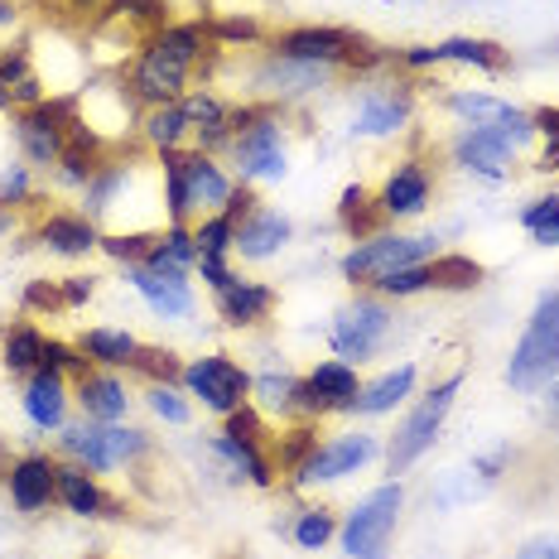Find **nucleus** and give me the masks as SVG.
Returning a JSON list of instances; mask_svg holds the SVG:
<instances>
[{
  "label": "nucleus",
  "instance_id": "nucleus-37",
  "mask_svg": "<svg viewBox=\"0 0 559 559\" xmlns=\"http://www.w3.org/2000/svg\"><path fill=\"white\" fill-rule=\"evenodd\" d=\"M429 280H435V289L463 295V289L483 285V265H477L473 255H463V251H439L435 261H429Z\"/></svg>",
  "mask_w": 559,
  "mask_h": 559
},
{
  "label": "nucleus",
  "instance_id": "nucleus-52",
  "mask_svg": "<svg viewBox=\"0 0 559 559\" xmlns=\"http://www.w3.org/2000/svg\"><path fill=\"white\" fill-rule=\"evenodd\" d=\"M193 271L203 275V285L213 289V295L227 285L231 275H237V271H231V255H198V265H193Z\"/></svg>",
  "mask_w": 559,
  "mask_h": 559
},
{
  "label": "nucleus",
  "instance_id": "nucleus-39",
  "mask_svg": "<svg viewBox=\"0 0 559 559\" xmlns=\"http://www.w3.org/2000/svg\"><path fill=\"white\" fill-rule=\"evenodd\" d=\"M333 535H337V516L329 507H299V516L289 521V540L299 550H323Z\"/></svg>",
  "mask_w": 559,
  "mask_h": 559
},
{
  "label": "nucleus",
  "instance_id": "nucleus-59",
  "mask_svg": "<svg viewBox=\"0 0 559 559\" xmlns=\"http://www.w3.org/2000/svg\"><path fill=\"white\" fill-rule=\"evenodd\" d=\"M15 231V213H0V237H10Z\"/></svg>",
  "mask_w": 559,
  "mask_h": 559
},
{
  "label": "nucleus",
  "instance_id": "nucleus-3",
  "mask_svg": "<svg viewBox=\"0 0 559 559\" xmlns=\"http://www.w3.org/2000/svg\"><path fill=\"white\" fill-rule=\"evenodd\" d=\"M459 391H463V371H449V377L435 381L425 395H415V405L405 411V419L395 425V435L386 439V449H381V459H386V468L395 477L411 473L415 463L439 444V435H444V419L453 411V401H459Z\"/></svg>",
  "mask_w": 559,
  "mask_h": 559
},
{
  "label": "nucleus",
  "instance_id": "nucleus-14",
  "mask_svg": "<svg viewBox=\"0 0 559 559\" xmlns=\"http://www.w3.org/2000/svg\"><path fill=\"white\" fill-rule=\"evenodd\" d=\"M362 391V377H357L353 362H319L305 377V391H299V419H323V415H347Z\"/></svg>",
  "mask_w": 559,
  "mask_h": 559
},
{
  "label": "nucleus",
  "instance_id": "nucleus-61",
  "mask_svg": "<svg viewBox=\"0 0 559 559\" xmlns=\"http://www.w3.org/2000/svg\"><path fill=\"white\" fill-rule=\"evenodd\" d=\"M92 559H102V555H92Z\"/></svg>",
  "mask_w": 559,
  "mask_h": 559
},
{
  "label": "nucleus",
  "instance_id": "nucleus-49",
  "mask_svg": "<svg viewBox=\"0 0 559 559\" xmlns=\"http://www.w3.org/2000/svg\"><path fill=\"white\" fill-rule=\"evenodd\" d=\"M223 429H227V435H237V439H255V444H265V439H271V429H265V415L255 411L251 401L241 405V411H231L223 419Z\"/></svg>",
  "mask_w": 559,
  "mask_h": 559
},
{
  "label": "nucleus",
  "instance_id": "nucleus-35",
  "mask_svg": "<svg viewBox=\"0 0 559 559\" xmlns=\"http://www.w3.org/2000/svg\"><path fill=\"white\" fill-rule=\"evenodd\" d=\"M145 265H159V271H189L198 265V241H193V223H165L150 241Z\"/></svg>",
  "mask_w": 559,
  "mask_h": 559
},
{
  "label": "nucleus",
  "instance_id": "nucleus-57",
  "mask_svg": "<svg viewBox=\"0 0 559 559\" xmlns=\"http://www.w3.org/2000/svg\"><path fill=\"white\" fill-rule=\"evenodd\" d=\"M545 429L559 439V377L545 386Z\"/></svg>",
  "mask_w": 559,
  "mask_h": 559
},
{
  "label": "nucleus",
  "instance_id": "nucleus-20",
  "mask_svg": "<svg viewBox=\"0 0 559 559\" xmlns=\"http://www.w3.org/2000/svg\"><path fill=\"white\" fill-rule=\"evenodd\" d=\"M73 401L92 425H126V415H131V386L121 381V371H107V367L83 371L73 381Z\"/></svg>",
  "mask_w": 559,
  "mask_h": 559
},
{
  "label": "nucleus",
  "instance_id": "nucleus-58",
  "mask_svg": "<svg viewBox=\"0 0 559 559\" xmlns=\"http://www.w3.org/2000/svg\"><path fill=\"white\" fill-rule=\"evenodd\" d=\"M20 20V10H15V0H0V29H10Z\"/></svg>",
  "mask_w": 559,
  "mask_h": 559
},
{
  "label": "nucleus",
  "instance_id": "nucleus-54",
  "mask_svg": "<svg viewBox=\"0 0 559 559\" xmlns=\"http://www.w3.org/2000/svg\"><path fill=\"white\" fill-rule=\"evenodd\" d=\"M255 207H261V198H255V189H251V183H237V193L227 198V207H223V213L231 217V223H241V217H251Z\"/></svg>",
  "mask_w": 559,
  "mask_h": 559
},
{
  "label": "nucleus",
  "instance_id": "nucleus-34",
  "mask_svg": "<svg viewBox=\"0 0 559 559\" xmlns=\"http://www.w3.org/2000/svg\"><path fill=\"white\" fill-rule=\"evenodd\" d=\"M44 343H49V337L34 329L29 319L10 323V329L0 333V367H5L10 377H34V371H39V357H44Z\"/></svg>",
  "mask_w": 559,
  "mask_h": 559
},
{
  "label": "nucleus",
  "instance_id": "nucleus-26",
  "mask_svg": "<svg viewBox=\"0 0 559 559\" xmlns=\"http://www.w3.org/2000/svg\"><path fill=\"white\" fill-rule=\"evenodd\" d=\"M289 241H295V223L271 203H261L251 217L237 223V255L241 261H271V255H280Z\"/></svg>",
  "mask_w": 559,
  "mask_h": 559
},
{
  "label": "nucleus",
  "instance_id": "nucleus-51",
  "mask_svg": "<svg viewBox=\"0 0 559 559\" xmlns=\"http://www.w3.org/2000/svg\"><path fill=\"white\" fill-rule=\"evenodd\" d=\"M92 295H97V275H63L58 280L63 309H83V305H92Z\"/></svg>",
  "mask_w": 559,
  "mask_h": 559
},
{
  "label": "nucleus",
  "instance_id": "nucleus-50",
  "mask_svg": "<svg viewBox=\"0 0 559 559\" xmlns=\"http://www.w3.org/2000/svg\"><path fill=\"white\" fill-rule=\"evenodd\" d=\"M20 309H25V313H63V299H58V280H29L25 295H20Z\"/></svg>",
  "mask_w": 559,
  "mask_h": 559
},
{
  "label": "nucleus",
  "instance_id": "nucleus-2",
  "mask_svg": "<svg viewBox=\"0 0 559 559\" xmlns=\"http://www.w3.org/2000/svg\"><path fill=\"white\" fill-rule=\"evenodd\" d=\"M555 377H559V289H545L507 357V386L516 395H540Z\"/></svg>",
  "mask_w": 559,
  "mask_h": 559
},
{
  "label": "nucleus",
  "instance_id": "nucleus-30",
  "mask_svg": "<svg viewBox=\"0 0 559 559\" xmlns=\"http://www.w3.org/2000/svg\"><path fill=\"white\" fill-rule=\"evenodd\" d=\"M140 337L131 329H111V323H97V329H87L83 337H78V353L87 357L92 367H107V371H131L135 353H140Z\"/></svg>",
  "mask_w": 559,
  "mask_h": 559
},
{
  "label": "nucleus",
  "instance_id": "nucleus-60",
  "mask_svg": "<svg viewBox=\"0 0 559 559\" xmlns=\"http://www.w3.org/2000/svg\"><path fill=\"white\" fill-rule=\"evenodd\" d=\"M371 559H391V550H386V555H371Z\"/></svg>",
  "mask_w": 559,
  "mask_h": 559
},
{
  "label": "nucleus",
  "instance_id": "nucleus-23",
  "mask_svg": "<svg viewBox=\"0 0 559 559\" xmlns=\"http://www.w3.org/2000/svg\"><path fill=\"white\" fill-rule=\"evenodd\" d=\"M68 405H73V381L58 377V371H34L25 377V395H20V411L39 435H58L68 425Z\"/></svg>",
  "mask_w": 559,
  "mask_h": 559
},
{
  "label": "nucleus",
  "instance_id": "nucleus-1",
  "mask_svg": "<svg viewBox=\"0 0 559 559\" xmlns=\"http://www.w3.org/2000/svg\"><path fill=\"white\" fill-rule=\"evenodd\" d=\"M223 49L213 44L203 20H169L165 29L145 34L140 49L131 58V73H126V87L135 92L140 107H169L189 92L193 73H203L207 58H217Z\"/></svg>",
  "mask_w": 559,
  "mask_h": 559
},
{
  "label": "nucleus",
  "instance_id": "nucleus-5",
  "mask_svg": "<svg viewBox=\"0 0 559 559\" xmlns=\"http://www.w3.org/2000/svg\"><path fill=\"white\" fill-rule=\"evenodd\" d=\"M401 511H405V483L391 477V483L371 487V492L337 521V545H343L347 559H371V555H386L395 540V526H401Z\"/></svg>",
  "mask_w": 559,
  "mask_h": 559
},
{
  "label": "nucleus",
  "instance_id": "nucleus-19",
  "mask_svg": "<svg viewBox=\"0 0 559 559\" xmlns=\"http://www.w3.org/2000/svg\"><path fill=\"white\" fill-rule=\"evenodd\" d=\"M207 453L217 459V473H227V483H247V487H275V459L265 444H255V439H237V435H213L203 444Z\"/></svg>",
  "mask_w": 559,
  "mask_h": 559
},
{
  "label": "nucleus",
  "instance_id": "nucleus-44",
  "mask_svg": "<svg viewBox=\"0 0 559 559\" xmlns=\"http://www.w3.org/2000/svg\"><path fill=\"white\" fill-rule=\"evenodd\" d=\"M131 371L145 386H155V381H169V386H179V377H183V362H179V353L174 347H140L135 353V362H131Z\"/></svg>",
  "mask_w": 559,
  "mask_h": 559
},
{
  "label": "nucleus",
  "instance_id": "nucleus-21",
  "mask_svg": "<svg viewBox=\"0 0 559 559\" xmlns=\"http://www.w3.org/2000/svg\"><path fill=\"white\" fill-rule=\"evenodd\" d=\"M34 241H39L49 255H63V261H87L92 251H102V227L92 223L87 213L53 207V213L39 217V227H34Z\"/></svg>",
  "mask_w": 559,
  "mask_h": 559
},
{
  "label": "nucleus",
  "instance_id": "nucleus-41",
  "mask_svg": "<svg viewBox=\"0 0 559 559\" xmlns=\"http://www.w3.org/2000/svg\"><path fill=\"white\" fill-rule=\"evenodd\" d=\"M39 189H34V169L25 159H10V165H0V213H20V207H29Z\"/></svg>",
  "mask_w": 559,
  "mask_h": 559
},
{
  "label": "nucleus",
  "instance_id": "nucleus-47",
  "mask_svg": "<svg viewBox=\"0 0 559 559\" xmlns=\"http://www.w3.org/2000/svg\"><path fill=\"white\" fill-rule=\"evenodd\" d=\"M155 231H102V255H111L116 265H135L150 255Z\"/></svg>",
  "mask_w": 559,
  "mask_h": 559
},
{
  "label": "nucleus",
  "instance_id": "nucleus-31",
  "mask_svg": "<svg viewBox=\"0 0 559 559\" xmlns=\"http://www.w3.org/2000/svg\"><path fill=\"white\" fill-rule=\"evenodd\" d=\"M140 145H145L150 155L193 150V126H189V116H183L179 102H169V107H150L145 116H140Z\"/></svg>",
  "mask_w": 559,
  "mask_h": 559
},
{
  "label": "nucleus",
  "instance_id": "nucleus-43",
  "mask_svg": "<svg viewBox=\"0 0 559 559\" xmlns=\"http://www.w3.org/2000/svg\"><path fill=\"white\" fill-rule=\"evenodd\" d=\"M198 255H237V223L227 213H207L193 223Z\"/></svg>",
  "mask_w": 559,
  "mask_h": 559
},
{
  "label": "nucleus",
  "instance_id": "nucleus-7",
  "mask_svg": "<svg viewBox=\"0 0 559 559\" xmlns=\"http://www.w3.org/2000/svg\"><path fill=\"white\" fill-rule=\"evenodd\" d=\"M444 251L439 237H415V231H377L367 241H353V251L337 261V271L353 289H371L381 275L401 271V265H425Z\"/></svg>",
  "mask_w": 559,
  "mask_h": 559
},
{
  "label": "nucleus",
  "instance_id": "nucleus-38",
  "mask_svg": "<svg viewBox=\"0 0 559 559\" xmlns=\"http://www.w3.org/2000/svg\"><path fill=\"white\" fill-rule=\"evenodd\" d=\"M107 159H111V155H97V150H83V145H68L49 174H53L58 189H78V193H83L87 183H92V174L107 165Z\"/></svg>",
  "mask_w": 559,
  "mask_h": 559
},
{
  "label": "nucleus",
  "instance_id": "nucleus-6",
  "mask_svg": "<svg viewBox=\"0 0 559 559\" xmlns=\"http://www.w3.org/2000/svg\"><path fill=\"white\" fill-rule=\"evenodd\" d=\"M391 333H395L391 299H381L377 289H357V299H347V305L337 309V319L329 329V347L337 362L362 367L391 343Z\"/></svg>",
  "mask_w": 559,
  "mask_h": 559
},
{
  "label": "nucleus",
  "instance_id": "nucleus-9",
  "mask_svg": "<svg viewBox=\"0 0 559 559\" xmlns=\"http://www.w3.org/2000/svg\"><path fill=\"white\" fill-rule=\"evenodd\" d=\"M179 386L189 401H198L207 415H231L251 401V371L241 362H231L227 353H207V357H193L183 362V377Z\"/></svg>",
  "mask_w": 559,
  "mask_h": 559
},
{
  "label": "nucleus",
  "instance_id": "nucleus-27",
  "mask_svg": "<svg viewBox=\"0 0 559 559\" xmlns=\"http://www.w3.org/2000/svg\"><path fill=\"white\" fill-rule=\"evenodd\" d=\"M415 381H419V367L415 362H401V367L381 371L377 381H362V391H357V401H353V411H347V415H357V419L391 415L395 405H405L415 395Z\"/></svg>",
  "mask_w": 559,
  "mask_h": 559
},
{
  "label": "nucleus",
  "instance_id": "nucleus-24",
  "mask_svg": "<svg viewBox=\"0 0 559 559\" xmlns=\"http://www.w3.org/2000/svg\"><path fill=\"white\" fill-rule=\"evenodd\" d=\"M183 179H189V207L193 223L207 213H223L227 198L237 193V179L223 169L217 155H203V150H183Z\"/></svg>",
  "mask_w": 559,
  "mask_h": 559
},
{
  "label": "nucleus",
  "instance_id": "nucleus-45",
  "mask_svg": "<svg viewBox=\"0 0 559 559\" xmlns=\"http://www.w3.org/2000/svg\"><path fill=\"white\" fill-rule=\"evenodd\" d=\"M371 289H377L381 299H391V305H395V299H415V295H429V289H435V280H429V261H425V265H401V271L381 275V280H377V285H371Z\"/></svg>",
  "mask_w": 559,
  "mask_h": 559
},
{
  "label": "nucleus",
  "instance_id": "nucleus-48",
  "mask_svg": "<svg viewBox=\"0 0 559 559\" xmlns=\"http://www.w3.org/2000/svg\"><path fill=\"white\" fill-rule=\"evenodd\" d=\"M39 367L44 371H58V377H68V381H78L83 371H92V362L78 353V343H63V337H49V343H44Z\"/></svg>",
  "mask_w": 559,
  "mask_h": 559
},
{
  "label": "nucleus",
  "instance_id": "nucleus-8",
  "mask_svg": "<svg viewBox=\"0 0 559 559\" xmlns=\"http://www.w3.org/2000/svg\"><path fill=\"white\" fill-rule=\"evenodd\" d=\"M73 116H78V92H49L39 107H25L10 116L20 159H25L29 169L49 174L58 165V155L68 150V126H73Z\"/></svg>",
  "mask_w": 559,
  "mask_h": 559
},
{
  "label": "nucleus",
  "instance_id": "nucleus-53",
  "mask_svg": "<svg viewBox=\"0 0 559 559\" xmlns=\"http://www.w3.org/2000/svg\"><path fill=\"white\" fill-rule=\"evenodd\" d=\"M507 463H511V444H497V449L477 453V459H473V473L483 477V483H497V477L507 473Z\"/></svg>",
  "mask_w": 559,
  "mask_h": 559
},
{
  "label": "nucleus",
  "instance_id": "nucleus-16",
  "mask_svg": "<svg viewBox=\"0 0 559 559\" xmlns=\"http://www.w3.org/2000/svg\"><path fill=\"white\" fill-rule=\"evenodd\" d=\"M121 271H126V285L145 299L155 319H189L193 313L198 299H193L189 271H159V265H145V261L121 265Z\"/></svg>",
  "mask_w": 559,
  "mask_h": 559
},
{
  "label": "nucleus",
  "instance_id": "nucleus-11",
  "mask_svg": "<svg viewBox=\"0 0 559 559\" xmlns=\"http://www.w3.org/2000/svg\"><path fill=\"white\" fill-rule=\"evenodd\" d=\"M371 459H381V444L377 435L367 429H353V435H333V439H319L313 453L289 473V487H319V483H343L347 473H362Z\"/></svg>",
  "mask_w": 559,
  "mask_h": 559
},
{
  "label": "nucleus",
  "instance_id": "nucleus-12",
  "mask_svg": "<svg viewBox=\"0 0 559 559\" xmlns=\"http://www.w3.org/2000/svg\"><path fill=\"white\" fill-rule=\"evenodd\" d=\"M333 83V68L319 63H299V58H280L265 49V58L251 73V92L261 102H275V107H289V102H305L313 92H323Z\"/></svg>",
  "mask_w": 559,
  "mask_h": 559
},
{
  "label": "nucleus",
  "instance_id": "nucleus-42",
  "mask_svg": "<svg viewBox=\"0 0 559 559\" xmlns=\"http://www.w3.org/2000/svg\"><path fill=\"white\" fill-rule=\"evenodd\" d=\"M521 227L531 231L535 247H559V193H545L521 207Z\"/></svg>",
  "mask_w": 559,
  "mask_h": 559
},
{
  "label": "nucleus",
  "instance_id": "nucleus-46",
  "mask_svg": "<svg viewBox=\"0 0 559 559\" xmlns=\"http://www.w3.org/2000/svg\"><path fill=\"white\" fill-rule=\"evenodd\" d=\"M207 34H213L217 49H237V44H261L265 39V29H261L255 15H217V20H207Z\"/></svg>",
  "mask_w": 559,
  "mask_h": 559
},
{
  "label": "nucleus",
  "instance_id": "nucleus-17",
  "mask_svg": "<svg viewBox=\"0 0 559 559\" xmlns=\"http://www.w3.org/2000/svg\"><path fill=\"white\" fill-rule=\"evenodd\" d=\"M521 150L511 145L507 135L497 131H477V126H463L459 135L449 140V159L459 165L463 174H473V179H487V183H502L507 169L516 165Z\"/></svg>",
  "mask_w": 559,
  "mask_h": 559
},
{
  "label": "nucleus",
  "instance_id": "nucleus-22",
  "mask_svg": "<svg viewBox=\"0 0 559 559\" xmlns=\"http://www.w3.org/2000/svg\"><path fill=\"white\" fill-rule=\"evenodd\" d=\"M58 507L78 521L121 516V502L97 483V473H87L83 463H68V459H58Z\"/></svg>",
  "mask_w": 559,
  "mask_h": 559
},
{
  "label": "nucleus",
  "instance_id": "nucleus-33",
  "mask_svg": "<svg viewBox=\"0 0 559 559\" xmlns=\"http://www.w3.org/2000/svg\"><path fill=\"white\" fill-rule=\"evenodd\" d=\"M439 63H459V68H477V73H502L511 63L507 49L497 39H473V34H453V39L435 44Z\"/></svg>",
  "mask_w": 559,
  "mask_h": 559
},
{
  "label": "nucleus",
  "instance_id": "nucleus-18",
  "mask_svg": "<svg viewBox=\"0 0 559 559\" xmlns=\"http://www.w3.org/2000/svg\"><path fill=\"white\" fill-rule=\"evenodd\" d=\"M429 198H435V169L415 155H405L401 165L386 174V183L377 189V203H381V213H386V223L419 217L429 207Z\"/></svg>",
  "mask_w": 559,
  "mask_h": 559
},
{
  "label": "nucleus",
  "instance_id": "nucleus-36",
  "mask_svg": "<svg viewBox=\"0 0 559 559\" xmlns=\"http://www.w3.org/2000/svg\"><path fill=\"white\" fill-rule=\"evenodd\" d=\"M102 20L126 25V29H140V39H145V34L169 25V0H107Z\"/></svg>",
  "mask_w": 559,
  "mask_h": 559
},
{
  "label": "nucleus",
  "instance_id": "nucleus-28",
  "mask_svg": "<svg viewBox=\"0 0 559 559\" xmlns=\"http://www.w3.org/2000/svg\"><path fill=\"white\" fill-rule=\"evenodd\" d=\"M58 453H63L68 463H83L87 473H116L111 463V449H107V425H92V419H68L63 429H58Z\"/></svg>",
  "mask_w": 559,
  "mask_h": 559
},
{
  "label": "nucleus",
  "instance_id": "nucleus-55",
  "mask_svg": "<svg viewBox=\"0 0 559 559\" xmlns=\"http://www.w3.org/2000/svg\"><path fill=\"white\" fill-rule=\"evenodd\" d=\"M516 559H559V535H545V540H526L516 550Z\"/></svg>",
  "mask_w": 559,
  "mask_h": 559
},
{
  "label": "nucleus",
  "instance_id": "nucleus-13",
  "mask_svg": "<svg viewBox=\"0 0 559 559\" xmlns=\"http://www.w3.org/2000/svg\"><path fill=\"white\" fill-rule=\"evenodd\" d=\"M444 107H449L453 116H459L463 126H477V131H497V135H507L516 150H526L531 140H535V121H531V111L511 107V102L492 97V92H449Z\"/></svg>",
  "mask_w": 559,
  "mask_h": 559
},
{
  "label": "nucleus",
  "instance_id": "nucleus-32",
  "mask_svg": "<svg viewBox=\"0 0 559 559\" xmlns=\"http://www.w3.org/2000/svg\"><path fill=\"white\" fill-rule=\"evenodd\" d=\"M337 227L353 241H367V237H377V231H386V213H381L377 193H371L367 183H347V189L337 193Z\"/></svg>",
  "mask_w": 559,
  "mask_h": 559
},
{
  "label": "nucleus",
  "instance_id": "nucleus-29",
  "mask_svg": "<svg viewBox=\"0 0 559 559\" xmlns=\"http://www.w3.org/2000/svg\"><path fill=\"white\" fill-rule=\"evenodd\" d=\"M299 391H305V377H295V371H255L251 377V405L265 419H285V425H295L299 419Z\"/></svg>",
  "mask_w": 559,
  "mask_h": 559
},
{
  "label": "nucleus",
  "instance_id": "nucleus-4",
  "mask_svg": "<svg viewBox=\"0 0 559 559\" xmlns=\"http://www.w3.org/2000/svg\"><path fill=\"white\" fill-rule=\"evenodd\" d=\"M227 159L237 165V183H280L289 174V145H285V107L261 102L255 116L231 135Z\"/></svg>",
  "mask_w": 559,
  "mask_h": 559
},
{
  "label": "nucleus",
  "instance_id": "nucleus-56",
  "mask_svg": "<svg viewBox=\"0 0 559 559\" xmlns=\"http://www.w3.org/2000/svg\"><path fill=\"white\" fill-rule=\"evenodd\" d=\"M531 121H535V135H545V140H555V145H559V107L531 111Z\"/></svg>",
  "mask_w": 559,
  "mask_h": 559
},
{
  "label": "nucleus",
  "instance_id": "nucleus-15",
  "mask_svg": "<svg viewBox=\"0 0 559 559\" xmlns=\"http://www.w3.org/2000/svg\"><path fill=\"white\" fill-rule=\"evenodd\" d=\"M5 492L20 516H44V511L58 502V459H49V453H39V449L10 459Z\"/></svg>",
  "mask_w": 559,
  "mask_h": 559
},
{
  "label": "nucleus",
  "instance_id": "nucleus-10",
  "mask_svg": "<svg viewBox=\"0 0 559 559\" xmlns=\"http://www.w3.org/2000/svg\"><path fill=\"white\" fill-rule=\"evenodd\" d=\"M411 121H415V83H405V78H377V83H367L357 92L353 126L347 131L362 140H386V135H401Z\"/></svg>",
  "mask_w": 559,
  "mask_h": 559
},
{
  "label": "nucleus",
  "instance_id": "nucleus-40",
  "mask_svg": "<svg viewBox=\"0 0 559 559\" xmlns=\"http://www.w3.org/2000/svg\"><path fill=\"white\" fill-rule=\"evenodd\" d=\"M145 405L155 419H165V425L183 429L193 425V401L183 395V386H169V381H155V386H145Z\"/></svg>",
  "mask_w": 559,
  "mask_h": 559
},
{
  "label": "nucleus",
  "instance_id": "nucleus-25",
  "mask_svg": "<svg viewBox=\"0 0 559 559\" xmlns=\"http://www.w3.org/2000/svg\"><path fill=\"white\" fill-rule=\"evenodd\" d=\"M213 305H217V319H223L227 329H255V323H265L275 313V289L265 285V280L231 275L213 295Z\"/></svg>",
  "mask_w": 559,
  "mask_h": 559
}]
</instances>
